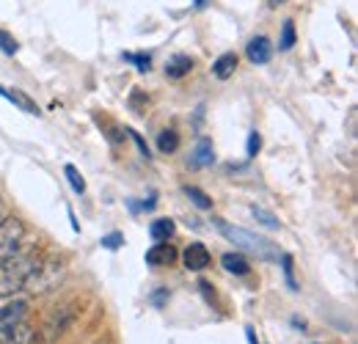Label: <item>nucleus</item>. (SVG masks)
I'll return each mask as SVG.
<instances>
[{
  "label": "nucleus",
  "instance_id": "6",
  "mask_svg": "<svg viewBox=\"0 0 358 344\" xmlns=\"http://www.w3.org/2000/svg\"><path fill=\"white\" fill-rule=\"evenodd\" d=\"M245 55L254 66H262L273 58V44H270L268 36H254L251 42L245 44Z\"/></svg>",
  "mask_w": 358,
  "mask_h": 344
},
{
  "label": "nucleus",
  "instance_id": "14",
  "mask_svg": "<svg viewBox=\"0 0 358 344\" xmlns=\"http://www.w3.org/2000/svg\"><path fill=\"white\" fill-rule=\"evenodd\" d=\"M34 342H36V331L28 322H22L11 336H6L0 344H34Z\"/></svg>",
  "mask_w": 358,
  "mask_h": 344
},
{
  "label": "nucleus",
  "instance_id": "20",
  "mask_svg": "<svg viewBox=\"0 0 358 344\" xmlns=\"http://www.w3.org/2000/svg\"><path fill=\"white\" fill-rule=\"evenodd\" d=\"M292 44H295V25L287 20V22H284V28H281V39H278V47H281V50H292Z\"/></svg>",
  "mask_w": 358,
  "mask_h": 344
},
{
  "label": "nucleus",
  "instance_id": "26",
  "mask_svg": "<svg viewBox=\"0 0 358 344\" xmlns=\"http://www.w3.org/2000/svg\"><path fill=\"white\" fill-rule=\"evenodd\" d=\"M245 339H248V344H259L257 334H254V328H245Z\"/></svg>",
  "mask_w": 358,
  "mask_h": 344
},
{
  "label": "nucleus",
  "instance_id": "12",
  "mask_svg": "<svg viewBox=\"0 0 358 344\" xmlns=\"http://www.w3.org/2000/svg\"><path fill=\"white\" fill-rule=\"evenodd\" d=\"M190 69H193V58H190V55H174V58L166 64V75H169L171 80H182L185 75H190Z\"/></svg>",
  "mask_w": 358,
  "mask_h": 344
},
{
  "label": "nucleus",
  "instance_id": "13",
  "mask_svg": "<svg viewBox=\"0 0 358 344\" xmlns=\"http://www.w3.org/2000/svg\"><path fill=\"white\" fill-rule=\"evenodd\" d=\"M234 69H237V55H234V52L218 55L215 64H213V75H215L218 80H229V78L234 75Z\"/></svg>",
  "mask_w": 358,
  "mask_h": 344
},
{
  "label": "nucleus",
  "instance_id": "11",
  "mask_svg": "<svg viewBox=\"0 0 358 344\" xmlns=\"http://www.w3.org/2000/svg\"><path fill=\"white\" fill-rule=\"evenodd\" d=\"M221 264H224L226 273H231V275H248L251 273V264H248V259L243 257L240 251H229V254H224L221 257Z\"/></svg>",
  "mask_w": 358,
  "mask_h": 344
},
{
  "label": "nucleus",
  "instance_id": "27",
  "mask_svg": "<svg viewBox=\"0 0 358 344\" xmlns=\"http://www.w3.org/2000/svg\"><path fill=\"white\" fill-rule=\"evenodd\" d=\"M281 3H287V0H270V6L275 8V6H281Z\"/></svg>",
  "mask_w": 358,
  "mask_h": 344
},
{
  "label": "nucleus",
  "instance_id": "10",
  "mask_svg": "<svg viewBox=\"0 0 358 344\" xmlns=\"http://www.w3.org/2000/svg\"><path fill=\"white\" fill-rule=\"evenodd\" d=\"M174 231H177V223H174L171 217H157V220H152V226H149V237H152L155 243H169V240L174 237Z\"/></svg>",
  "mask_w": 358,
  "mask_h": 344
},
{
  "label": "nucleus",
  "instance_id": "24",
  "mask_svg": "<svg viewBox=\"0 0 358 344\" xmlns=\"http://www.w3.org/2000/svg\"><path fill=\"white\" fill-rule=\"evenodd\" d=\"M127 132L133 135V141H135V143H138V149H141V155H143V157H152V155H149V146H146V141H143V138H141V135H138L135 129H127Z\"/></svg>",
  "mask_w": 358,
  "mask_h": 344
},
{
  "label": "nucleus",
  "instance_id": "18",
  "mask_svg": "<svg viewBox=\"0 0 358 344\" xmlns=\"http://www.w3.org/2000/svg\"><path fill=\"white\" fill-rule=\"evenodd\" d=\"M64 173H66V179H69V185H72V190L83 196V193H86V179L80 176V171H78V169H75V166L69 163V166H64Z\"/></svg>",
  "mask_w": 358,
  "mask_h": 344
},
{
  "label": "nucleus",
  "instance_id": "22",
  "mask_svg": "<svg viewBox=\"0 0 358 344\" xmlns=\"http://www.w3.org/2000/svg\"><path fill=\"white\" fill-rule=\"evenodd\" d=\"M99 243H102V248H108V251H119V248L124 245V237H122L119 231H110V234H105Z\"/></svg>",
  "mask_w": 358,
  "mask_h": 344
},
{
  "label": "nucleus",
  "instance_id": "25",
  "mask_svg": "<svg viewBox=\"0 0 358 344\" xmlns=\"http://www.w3.org/2000/svg\"><path fill=\"white\" fill-rule=\"evenodd\" d=\"M166 298H169V292H166V289H157V292L152 295V303H155V306H163Z\"/></svg>",
  "mask_w": 358,
  "mask_h": 344
},
{
  "label": "nucleus",
  "instance_id": "19",
  "mask_svg": "<svg viewBox=\"0 0 358 344\" xmlns=\"http://www.w3.org/2000/svg\"><path fill=\"white\" fill-rule=\"evenodd\" d=\"M124 61L133 64L138 72H149L152 69V58L146 52H124Z\"/></svg>",
  "mask_w": 358,
  "mask_h": 344
},
{
  "label": "nucleus",
  "instance_id": "23",
  "mask_svg": "<svg viewBox=\"0 0 358 344\" xmlns=\"http://www.w3.org/2000/svg\"><path fill=\"white\" fill-rule=\"evenodd\" d=\"M0 50L6 52V55H14L17 50H20V44H17V39L8 34V31H0Z\"/></svg>",
  "mask_w": 358,
  "mask_h": 344
},
{
  "label": "nucleus",
  "instance_id": "4",
  "mask_svg": "<svg viewBox=\"0 0 358 344\" xmlns=\"http://www.w3.org/2000/svg\"><path fill=\"white\" fill-rule=\"evenodd\" d=\"M28 308H31V303L22 301V298H20V301L6 303V306L0 308V342H3L6 336H11V334L25 322Z\"/></svg>",
  "mask_w": 358,
  "mask_h": 344
},
{
  "label": "nucleus",
  "instance_id": "7",
  "mask_svg": "<svg viewBox=\"0 0 358 344\" xmlns=\"http://www.w3.org/2000/svg\"><path fill=\"white\" fill-rule=\"evenodd\" d=\"M177 248L171 245V243H155L149 251H146V264H152V267H166V264H174L177 261Z\"/></svg>",
  "mask_w": 358,
  "mask_h": 344
},
{
  "label": "nucleus",
  "instance_id": "8",
  "mask_svg": "<svg viewBox=\"0 0 358 344\" xmlns=\"http://www.w3.org/2000/svg\"><path fill=\"white\" fill-rule=\"evenodd\" d=\"M215 163V149H213V141L210 138H199L193 155H190V166L193 169H207Z\"/></svg>",
  "mask_w": 358,
  "mask_h": 344
},
{
  "label": "nucleus",
  "instance_id": "3",
  "mask_svg": "<svg viewBox=\"0 0 358 344\" xmlns=\"http://www.w3.org/2000/svg\"><path fill=\"white\" fill-rule=\"evenodd\" d=\"M22 240H25V223L20 217L0 220V259L17 254L20 245H22Z\"/></svg>",
  "mask_w": 358,
  "mask_h": 344
},
{
  "label": "nucleus",
  "instance_id": "17",
  "mask_svg": "<svg viewBox=\"0 0 358 344\" xmlns=\"http://www.w3.org/2000/svg\"><path fill=\"white\" fill-rule=\"evenodd\" d=\"M251 215L257 217L265 229H273V231H275V229H281V220L273 215V213H268L265 207H257V204H254V207H251Z\"/></svg>",
  "mask_w": 358,
  "mask_h": 344
},
{
  "label": "nucleus",
  "instance_id": "16",
  "mask_svg": "<svg viewBox=\"0 0 358 344\" xmlns=\"http://www.w3.org/2000/svg\"><path fill=\"white\" fill-rule=\"evenodd\" d=\"M185 196H187V199H190V201H193L199 210H213V199H210V196H207L201 187L187 185V187H185Z\"/></svg>",
  "mask_w": 358,
  "mask_h": 344
},
{
  "label": "nucleus",
  "instance_id": "28",
  "mask_svg": "<svg viewBox=\"0 0 358 344\" xmlns=\"http://www.w3.org/2000/svg\"><path fill=\"white\" fill-rule=\"evenodd\" d=\"M204 3H207V0H196V6H199V8H201V6H204Z\"/></svg>",
  "mask_w": 358,
  "mask_h": 344
},
{
  "label": "nucleus",
  "instance_id": "2",
  "mask_svg": "<svg viewBox=\"0 0 358 344\" xmlns=\"http://www.w3.org/2000/svg\"><path fill=\"white\" fill-rule=\"evenodd\" d=\"M39 264L42 261L34 254H11V257L0 259V301L25 289L31 275L39 270Z\"/></svg>",
  "mask_w": 358,
  "mask_h": 344
},
{
  "label": "nucleus",
  "instance_id": "15",
  "mask_svg": "<svg viewBox=\"0 0 358 344\" xmlns=\"http://www.w3.org/2000/svg\"><path fill=\"white\" fill-rule=\"evenodd\" d=\"M157 149H160L163 155H174V152L179 149L177 129H163V132L157 135Z\"/></svg>",
  "mask_w": 358,
  "mask_h": 344
},
{
  "label": "nucleus",
  "instance_id": "21",
  "mask_svg": "<svg viewBox=\"0 0 358 344\" xmlns=\"http://www.w3.org/2000/svg\"><path fill=\"white\" fill-rule=\"evenodd\" d=\"M259 149H262V135L257 129H251L248 132V143H245V157H257Z\"/></svg>",
  "mask_w": 358,
  "mask_h": 344
},
{
  "label": "nucleus",
  "instance_id": "1",
  "mask_svg": "<svg viewBox=\"0 0 358 344\" xmlns=\"http://www.w3.org/2000/svg\"><path fill=\"white\" fill-rule=\"evenodd\" d=\"M213 223L221 231V237H226L229 243H234V248L240 254H254V257L262 259V261H278V257H281V251L270 243L268 237H259V234H254V231H248L243 226H234L229 220H221V217H215Z\"/></svg>",
  "mask_w": 358,
  "mask_h": 344
},
{
  "label": "nucleus",
  "instance_id": "5",
  "mask_svg": "<svg viewBox=\"0 0 358 344\" xmlns=\"http://www.w3.org/2000/svg\"><path fill=\"white\" fill-rule=\"evenodd\" d=\"M182 261H185V267L187 270H193V273H199V270H204V267H210V251H207V245L204 243H190L187 248H185V254H182Z\"/></svg>",
  "mask_w": 358,
  "mask_h": 344
},
{
  "label": "nucleus",
  "instance_id": "9",
  "mask_svg": "<svg viewBox=\"0 0 358 344\" xmlns=\"http://www.w3.org/2000/svg\"><path fill=\"white\" fill-rule=\"evenodd\" d=\"M0 96H6L8 102H14L22 113H31V116H36L39 113V108H36V102L31 99V96H25L22 91H17V88H6V86H0Z\"/></svg>",
  "mask_w": 358,
  "mask_h": 344
}]
</instances>
